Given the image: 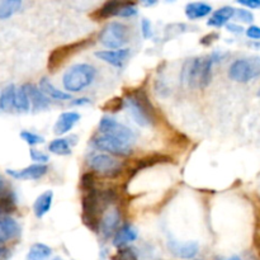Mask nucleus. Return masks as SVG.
Wrapping results in <instances>:
<instances>
[{
    "label": "nucleus",
    "mask_w": 260,
    "mask_h": 260,
    "mask_svg": "<svg viewBox=\"0 0 260 260\" xmlns=\"http://www.w3.org/2000/svg\"><path fill=\"white\" fill-rule=\"evenodd\" d=\"M124 5V2H118V0H109V2L104 3L95 13L91 14V17L95 18L96 20L101 19H108V18L116 17L119 14L122 7Z\"/></svg>",
    "instance_id": "obj_18"
},
{
    "label": "nucleus",
    "mask_w": 260,
    "mask_h": 260,
    "mask_svg": "<svg viewBox=\"0 0 260 260\" xmlns=\"http://www.w3.org/2000/svg\"><path fill=\"white\" fill-rule=\"evenodd\" d=\"M126 106L129 111V116L139 126L147 127L154 124L156 119V111L144 90L127 93Z\"/></svg>",
    "instance_id": "obj_2"
},
{
    "label": "nucleus",
    "mask_w": 260,
    "mask_h": 260,
    "mask_svg": "<svg viewBox=\"0 0 260 260\" xmlns=\"http://www.w3.org/2000/svg\"><path fill=\"white\" fill-rule=\"evenodd\" d=\"M15 93H17V88L14 84H9L8 86H5L4 90L0 94V109L10 111L12 108H14Z\"/></svg>",
    "instance_id": "obj_26"
},
{
    "label": "nucleus",
    "mask_w": 260,
    "mask_h": 260,
    "mask_svg": "<svg viewBox=\"0 0 260 260\" xmlns=\"http://www.w3.org/2000/svg\"><path fill=\"white\" fill-rule=\"evenodd\" d=\"M234 17L244 23H253L254 20V14L248 9H235V15Z\"/></svg>",
    "instance_id": "obj_37"
},
{
    "label": "nucleus",
    "mask_w": 260,
    "mask_h": 260,
    "mask_svg": "<svg viewBox=\"0 0 260 260\" xmlns=\"http://www.w3.org/2000/svg\"><path fill=\"white\" fill-rule=\"evenodd\" d=\"M225 260H243V259H241L239 255H233V256H230V258H228Z\"/></svg>",
    "instance_id": "obj_47"
},
{
    "label": "nucleus",
    "mask_w": 260,
    "mask_h": 260,
    "mask_svg": "<svg viewBox=\"0 0 260 260\" xmlns=\"http://www.w3.org/2000/svg\"><path fill=\"white\" fill-rule=\"evenodd\" d=\"M5 190H7L5 189V180H4V178L0 175V196H2Z\"/></svg>",
    "instance_id": "obj_45"
},
{
    "label": "nucleus",
    "mask_w": 260,
    "mask_h": 260,
    "mask_svg": "<svg viewBox=\"0 0 260 260\" xmlns=\"http://www.w3.org/2000/svg\"><path fill=\"white\" fill-rule=\"evenodd\" d=\"M112 260H137L136 253L131 248H121Z\"/></svg>",
    "instance_id": "obj_35"
},
{
    "label": "nucleus",
    "mask_w": 260,
    "mask_h": 260,
    "mask_svg": "<svg viewBox=\"0 0 260 260\" xmlns=\"http://www.w3.org/2000/svg\"><path fill=\"white\" fill-rule=\"evenodd\" d=\"M47 172H48L47 165H43V164H33L20 170L7 169L8 175L13 177L14 179H20V180H37L40 179V178H42L43 175L47 174Z\"/></svg>",
    "instance_id": "obj_12"
},
{
    "label": "nucleus",
    "mask_w": 260,
    "mask_h": 260,
    "mask_svg": "<svg viewBox=\"0 0 260 260\" xmlns=\"http://www.w3.org/2000/svg\"><path fill=\"white\" fill-rule=\"evenodd\" d=\"M80 187H81V189L84 190V193L90 192V190L95 189V174H94L93 172L85 173V174L81 177Z\"/></svg>",
    "instance_id": "obj_33"
},
{
    "label": "nucleus",
    "mask_w": 260,
    "mask_h": 260,
    "mask_svg": "<svg viewBox=\"0 0 260 260\" xmlns=\"http://www.w3.org/2000/svg\"><path fill=\"white\" fill-rule=\"evenodd\" d=\"M260 76V56L238 58L229 68V78L236 83H249Z\"/></svg>",
    "instance_id": "obj_4"
},
{
    "label": "nucleus",
    "mask_w": 260,
    "mask_h": 260,
    "mask_svg": "<svg viewBox=\"0 0 260 260\" xmlns=\"http://www.w3.org/2000/svg\"><path fill=\"white\" fill-rule=\"evenodd\" d=\"M245 33L251 40H260V27H258V25H250L245 30Z\"/></svg>",
    "instance_id": "obj_40"
},
{
    "label": "nucleus",
    "mask_w": 260,
    "mask_h": 260,
    "mask_svg": "<svg viewBox=\"0 0 260 260\" xmlns=\"http://www.w3.org/2000/svg\"><path fill=\"white\" fill-rule=\"evenodd\" d=\"M8 253H9V251H8L7 248H4V246H0V258H4Z\"/></svg>",
    "instance_id": "obj_46"
},
{
    "label": "nucleus",
    "mask_w": 260,
    "mask_h": 260,
    "mask_svg": "<svg viewBox=\"0 0 260 260\" xmlns=\"http://www.w3.org/2000/svg\"><path fill=\"white\" fill-rule=\"evenodd\" d=\"M200 57L188 60L183 66L182 73H180V81L183 84H188L189 88H198V84H200Z\"/></svg>",
    "instance_id": "obj_11"
},
{
    "label": "nucleus",
    "mask_w": 260,
    "mask_h": 260,
    "mask_svg": "<svg viewBox=\"0 0 260 260\" xmlns=\"http://www.w3.org/2000/svg\"><path fill=\"white\" fill-rule=\"evenodd\" d=\"M20 139L24 140V142H27L29 146H35V145L43 144L45 142V139L42 136L37 134H33V132L29 131H22L20 132Z\"/></svg>",
    "instance_id": "obj_34"
},
{
    "label": "nucleus",
    "mask_w": 260,
    "mask_h": 260,
    "mask_svg": "<svg viewBox=\"0 0 260 260\" xmlns=\"http://www.w3.org/2000/svg\"><path fill=\"white\" fill-rule=\"evenodd\" d=\"M2 216H4V215H3V213H2V212H0V217H2Z\"/></svg>",
    "instance_id": "obj_50"
},
{
    "label": "nucleus",
    "mask_w": 260,
    "mask_h": 260,
    "mask_svg": "<svg viewBox=\"0 0 260 260\" xmlns=\"http://www.w3.org/2000/svg\"><path fill=\"white\" fill-rule=\"evenodd\" d=\"M141 32L144 38H150L152 36V27L149 19H142L141 22Z\"/></svg>",
    "instance_id": "obj_39"
},
{
    "label": "nucleus",
    "mask_w": 260,
    "mask_h": 260,
    "mask_svg": "<svg viewBox=\"0 0 260 260\" xmlns=\"http://www.w3.org/2000/svg\"><path fill=\"white\" fill-rule=\"evenodd\" d=\"M29 155H30V159H32L35 162H37V164L46 165L45 162L48 161L47 155H46L45 152L38 151V150H36V149H30L29 150Z\"/></svg>",
    "instance_id": "obj_38"
},
{
    "label": "nucleus",
    "mask_w": 260,
    "mask_h": 260,
    "mask_svg": "<svg viewBox=\"0 0 260 260\" xmlns=\"http://www.w3.org/2000/svg\"><path fill=\"white\" fill-rule=\"evenodd\" d=\"M52 254V249L46 244H33L27 254V260H46Z\"/></svg>",
    "instance_id": "obj_27"
},
{
    "label": "nucleus",
    "mask_w": 260,
    "mask_h": 260,
    "mask_svg": "<svg viewBox=\"0 0 260 260\" xmlns=\"http://www.w3.org/2000/svg\"><path fill=\"white\" fill-rule=\"evenodd\" d=\"M129 40V29L124 23L109 22L99 33V42L107 48L121 50Z\"/></svg>",
    "instance_id": "obj_5"
},
{
    "label": "nucleus",
    "mask_w": 260,
    "mask_h": 260,
    "mask_svg": "<svg viewBox=\"0 0 260 260\" xmlns=\"http://www.w3.org/2000/svg\"><path fill=\"white\" fill-rule=\"evenodd\" d=\"M96 78V69L90 63H75L65 71L62 84L66 91L79 93L90 86Z\"/></svg>",
    "instance_id": "obj_3"
},
{
    "label": "nucleus",
    "mask_w": 260,
    "mask_h": 260,
    "mask_svg": "<svg viewBox=\"0 0 260 260\" xmlns=\"http://www.w3.org/2000/svg\"><path fill=\"white\" fill-rule=\"evenodd\" d=\"M217 38H218L217 33H208V35H206L205 37L201 38V45L210 46L211 43L215 42V41L217 40Z\"/></svg>",
    "instance_id": "obj_42"
},
{
    "label": "nucleus",
    "mask_w": 260,
    "mask_h": 260,
    "mask_svg": "<svg viewBox=\"0 0 260 260\" xmlns=\"http://www.w3.org/2000/svg\"><path fill=\"white\" fill-rule=\"evenodd\" d=\"M89 167L94 174L104 178H117L122 173V165L116 157L106 154H96L89 160Z\"/></svg>",
    "instance_id": "obj_8"
},
{
    "label": "nucleus",
    "mask_w": 260,
    "mask_h": 260,
    "mask_svg": "<svg viewBox=\"0 0 260 260\" xmlns=\"http://www.w3.org/2000/svg\"><path fill=\"white\" fill-rule=\"evenodd\" d=\"M226 28H228L229 32L238 33V35H240V33L244 32V28L241 27V25L236 24V23H228V25H226Z\"/></svg>",
    "instance_id": "obj_43"
},
{
    "label": "nucleus",
    "mask_w": 260,
    "mask_h": 260,
    "mask_svg": "<svg viewBox=\"0 0 260 260\" xmlns=\"http://www.w3.org/2000/svg\"><path fill=\"white\" fill-rule=\"evenodd\" d=\"M52 260H63L62 258H60V256H57V258H53Z\"/></svg>",
    "instance_id": "obj_48"
},
{
    "label": "nucleus",
    "mask_w": 260,
    "mask_h": 260,
    "mask_svg": "<svg viewBox=\"0 0 260 260\" xmlns=\"http://www.w3.org/2000/svg\"><path fill=\"white\" fill-rule=\"evenodd\" d=\"M117 193L114 189L90 190L84 193L81 200V207H83V221L90 230L99 233V222L102 216L107 210L116 202Z\"/></svg>",
    "instance_id": "obj_1"
},
{
    "label": "nucleus",
    "mask_w": 260,
    "mask_h": 260,
    "mask_svg": "<svg viewBox=\"0 0 260 260\" xmlns=\"http://www.w3.org/2000/svg\"><path fill=\"white\" fill-rule=\"evenodd\" d=\"M20 8H22L20 0H0V19H8L14 15Z\"/></svg>",
    "instance_id": "obj_28"
},
{
    "label": "nucleus",
    "mask_w": 260,
    "mask_h": 260,
    "mask_svg": "<svg viewBox=\"0 0 260 260\" xmlns=\"http://www.w3.org/2000/svg\"><path fill=\"white\" fill-rule=\"evenodd\" d=\"M70 140L69 139H56L50 142L48 145V150L50 152L55 155H60V156H66V155L71 154V146Z\"/></svg>",
    "instance_id": "obj_29"
},
{
    "label": "nucleus",
    "mask_w": 260,
    "mask_h": 260,
    "mask_svg": "<svg viewBox=\"0 0 260 260\" xmlns=\"http://www.w3.org/2000/svg\"><path fill=\"white\" fill-rule=\"evenodd\" d=\"M124 104H126V102H124L123 99L119 98V96H116V98H113V99H109V101L107 102L103 107H102V109H103L104 112L116 113V112L121 111V109L123 108Z\"/></svg>",
    "instance_id": "obj_32"
},
{
    "label": "nucleus",
    "mask_w": 260,
    "mask_h": 260,
    "mask_svg": "<svg viewBox=\"0 0 260 260\" xmlns=\"http://www.w3.org/2000/svg\"><path fill=\"white\" fill-rule=\"evenodd\" d=\"M89 103H90V99L79 98V99H75L71 104H73V106H85V104H89Z\"/></svg>",
    "instance_id": "obj_44"
},
{
    "label": "nucleus",
    "mask_w": 260,
    "mask_h": 260,
    "mask_svg": "<svg viewBox=\"0 0 260 260\" xmlns=\"http://www.w3.org/2000/svg\"><path fill=\"white\" fill-rule=\"evenodd\" d=\"M258 96H260V88H259V90H258Z\"/></svg>",
    "instance_id": "obj_49"
},
{
    "label": "nucleus",
    "mask_w": 260,
    "mask_h": 260,
    "mask_svg": "<svg viewBox=\"0 0 260 260\" xmlns=\"http://www.w3.org/2000/svg\"><path fill=\"white\" fill-rule=\"evenodd\" d=\"M24 88L27 90L28 96H29L30 106H32L33 111H43V109L48 108L50 106V98L45 95L42 90L40 89V86L35 85L32 83L24 84Z\"/></svg>",
    "instance_id": "obj_13"
},
{
    "label": "nucleus",
    "mask_w": 260,
    "mask_h": 260,
    "mask_svg": "<svg viewBox=\"0 0 260 260\" xmlns=\"http://www.w3.org/2000/svg\"><path fill=\"white\" fill-rule=\"evenodd\" d=\"M91 144L99 151L108 152L114 156H128L132 152L131 142H127L124 140L118 139V137L109 136V135L95 136Z\"/></svg>",
    "instance_id": "obj_7"
},
{
    "label": "nucleus",
    "mask_w": 260,
    "mask_h": 260,
    "mask_svg": "<svg viewBox=\"0 0 260 260\" xmlns=\"http://www.w3.org/2000/svg\"><path fill=\"white\" fill-rule=\"evenodd\" d=\"M210 13H212V7L207 3H189L185 7V15L188 17V19L196 20L201 19V18L207 17Z\"/></svg>",
    "instance_id": "obj_21"
},
{
    "label": "nucleus",
    "mask_w": 260,
    "mask_h": 260,
    "mask_svg": "<svg viewBox=\"0 0 260 260\" xmlns=\"http://www.w3.org/2000/svg\"><path fill=\"white\" fill-rule=\"evenodd\" d=\"M235 15V9L233 7H223L216 10L212 17L208 19L207 24L211 27H222L228 25V22Z\"/></svg>",
    "instance_id": "obj_22"
},
{
    "label": "nucleus",
    "mask_w": 260,
    "mask_h": 260,
    "mask_svg": "<svg viewBox=\"0 0 260 260\" xmlns=\"http://www.w3.org/2000/svg\"><path fill=\"white\" fill-rule=\"evenodd\" d=\"M169 248L174 255L179 256L182 259H192L194 258L198 254L200 246L197 243H184V244H178V243H170Z\"/></svg>",
    "instance_id": "obj_20"
},
{
    "label": "nucleus",
    "mask_w": 260,
    "mask_h": 260,
    "mask_svg": "<svg viewBox=\"0 0 260 260\" xmlns=\"http://www.w3.org/2000/svg\"><path fill=\"white\" fill-rule=\"evenodd\" d=\"M40 89L45 93V95L47 98L56 99V101H69L71 99V95L68 93V91H62L60 89L55 88V86L51 84V81L48 80L47 78H42L40 81Z\"/></svg>",
    "instance_id": "obj_23"
},
{
    "label": "nucleus",
    "mask_w": 260,
    "mask_h": 260,
    "mask_svg": "<svg viewBox=\"0 0 260 260\" xmlns=\"http://www.w3.org/2000/svg\"><path fill=\"white\" fill-rule=\"evenodd\" d=\"M172 161V157L167 156V155L162 154H152V155H147V156L141 157L137 161H135L132 164L131 169H129V174L134 175L136 174L137 172L140 170L145 169V168L149 167H154L156 164H164V162H170Z\"/></svg>",
    "instance_id": "obj_17"
},
{
    "label": "nucleus",
    "mask_w": 260,
    "mask_h": 260,
    "mask_svg": "<svg viewBox=\"0 0 260 260\" xmlns=\"http://www.w3.org/2000/svg\"><path fill=\"white\" fill-rule=\"evenodd\" d=\"M95 56L101 58L104 62L109 63L116 68H122L124 61L128 58L129 50L128 48H121V50H108V51H98L95 52Z\"/></svg>",
    "instance_id": "obj_14"
},
{
    "label": "nucleus",
    "mask_w": 260,
    "mask_h": 260,
    "mask_svg": "<svg viewBox=\"0 0 260 260\" xmlns=\"http://www.w3.org/2000/svg\"><path fill=\"white\" fill-rule=\"evenodd\" d=\"M93 45V40L91 38H86V40L76 41L74 43H69V45L60 46V47L55 48L52 52L48 56V62H47V69L50 73H56L58 68H61L63 62L68 60L69 57H71L73 55L78 53L79 51L85 50L86 47Z\"/></svg>",
    "instance_id": "obj_6"
},
{
    "label": "nucleus",
    "mask_w": 260,
    "mask_h": 260,
    "mask_svg": "<svg viewBox=\"0 0 260 260\" xmlns=\"http://www.w3.org/2000/svg\"><path fill=\"white\" fill-rule=\"evenodd\" d=\"M79 119H80V114L78 112H65V113L60 114V117L57 118V122L53 127V131L58 136L68 134L78 123Z\"/></svg>",
    "instance_id": "obj_16"
},
{
    "label": "nucleus",
    "mask_w": 260,
    "mask_h": 260,
    "mask_svg": "<svg viewBox=\"0 0 260 260\" xmlns=\"http://www.w3.org/2000/svg\"><path fill=\"white\" fill-rule=\"evenodd\" d=\"M121 225V212L118 207H109L102 216L99 222V234L104 239H109L111 236L116 235Z\"/></svg>",
    "instance_id": "obj_10"
},
{
    "label": "nucleus",
    "mask_w": 260,
    "mask_h": 260,
    "mask_svg": "<svg viewBox=\"0 0 260 260\" xmlns=\"http://www.w3.org/2000/svg\"><path fill=\"white\" fill-rule=\"evenodd\" d=\"M15 211V198L13 192L5 190L2 196H0V212L4 216H8Z\"/></svg>",
    "instance_id": "obj_31"
},
{
    "label": "nucleus",
    "mask_w": 260,
    "mask_h": 260,
    "mask_svg": "<svg viewBox=\"0 0 260 260\" xmlns=\"http://www.w3.org/2000/svg\"><path fill=\"white\" fill-rule=\"evenodd\" d=\"M215 65V62L212 61L211 56L207 57L201 58V68H200V84H198V88L205 89L212 81V66Z\"/></svg>",
    "instance_id": "obj_25"
},
{
    "label": "nucleus",
    "mask_w": 260,
    "mask_h": 260,
    "mask_svg": "<svg viewBox=\"0 0 260 260\" xmlns=\"http://www.w3.org/2000/svg\"><path fill=\"white\" fill-rule=\"evenodd\" d=\"M137 239V230L131 225V223H126L119 230L117 231L116 235L113 236V245L118 246V248H123L126 244L134 243Z\"/></svg>",
    "instance_id": "obj_19"
},
{
    "label": "nucleus",
    "mask_w": 260,
    "mask_h": 260,
    "mask_svg": "<svg viewBox=\"0 0 260 260\" xmlns=\"http://www.w3.org/2000/svg\"><path fill=\"white\" fill-rule=\"evenodd\" d=\"M20 233V228L17 221L10 216L0 217V244H4L12 239L17 238Z\"/></svg>",
    "instance_id": "obj_15"
},
{
    "label": "nucleus",
    "mask_w": 260,
    "mask_h": 260,
    "mask_svg": "<svg viewBox=\"0 0 260 260\" xmlns=\"http://www.w3.org/2000/svg\"><path fill=\"white\" fill-rule=\"evenodd\" d=\"M238 3L243 7L250 8V9H259L260 0H238Z\"/></svg>",
    "instance_id": "obj_41"
},
{
    "label": "nucleus",
    "mask_w": 260,
    "mask_h": 260,
    "mask_svg": "<svg viewBox=\"0 0 260 260\" xmlns=\"http://www.w3.org/2000/svg\"><path fill=\"white\" fill-rule=\"evenodd\" d=\"M98 128L102 132V135H109V136L118 137V139L124 140V141L131 142V144L136 139V135H135V132L129 127L119 123L116 119L111 118L108 116H104L99 121Z\"/></svg>",
    "instance_id": "obj_9"
},
{
    "label": "nucleus",
    "mask_w": 260,
    "mask_h": 260,
    "mask_svg": "<svg viewBox=\"0 0 260 260\" xmlns=\"http://www.w3.org/2000/svg\"><path fill=\"white\" fill-rule=\"evenodd\" d=\"M52 200H53V193L51 190L42 193L37 200L35 201V205H33V211H35V215L37 218H42L48 211L51 210V206H52Z\"/></svg>",
    "instance_id": "obj_24"
},
{
    "label": "nucleus",
    "mask_w": 260,
    "mask_h": 260,
    "mask_svg": "<svg viewBox=\"0 0 260 260\" xmlns=\"http://www.w3.org/2000/svg\"><path fill=\"white\" fill-rule=\"evenodd\" d=\"M14 108L19 112H28L30 109V101L28 96L27 90H25L24 85L17 88V93H15V102Z\"/></svg>",
    "instance_id": "obj_30"
},
{
    "label": "nucleus",
    "mask_w": 260,
    "mask_h": 260,
    "mask_svg": "<svg viewBox=\"0 0 260 260\" xmlns=\"http://www.w3.org/2000/svg\"><path fill=\"white\" fill-rule=\"evenodd\" d=\"M136 14H137L136 4H135V3H131V2H124V5L122 7L118 17L129 18V17H134V15H136Z\"/></svg>",
    "instance_id": "obj_36"
}]
</instances>
